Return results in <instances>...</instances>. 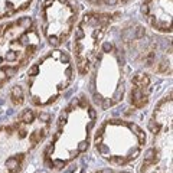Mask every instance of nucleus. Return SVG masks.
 Returning a JSON list of instances; mask_svg holds the SVG:
<instances>
[{
	"label": "nucleus",
	"mask_w": 173,
	"mask_h": 173,
	"mask_svg": "<svg viewBox=\"0 0 173 173\" xmlns=\"http://www.w3.org/2000/svg\"><path fill=\"white\" fill-rule=\"evenodd\" d=\"M129 127H130V130H131V131H134V134L138 137V141H140V144H143V143L146 141V136H144V133L138 129V127H137L134 123H130Z\"/></svg>",
	"instance_id": "obj_1"
},
{
	"label": "nucleus",
	"mask_w": 173,
	"mask_h": 173,
	"mask_svg": "<svg viewBox=\"0 0 173 173\" xmlns=\"http://www.w3.org/2000/svg\"><path fill=\"white\" fill-rule=\"evenodd\" d=\"M33 118H35V114H33V111H32V110H26V111L22 114V121H23V123H26V124L33 123Z\"/></svg>",
	"instance_id": "obj_2"
},
{
	"label": "nucleus",
	"mask_w": 173,
	"mask_h": 173,
	"mask_svg": "<svg viewBox=\"0 0 173 173\" xmlns=\"http://www.w3.org/2000/svg\"><path fill=\"white\" fill-rule=\"evenodd\" d=\"M6 166H7L10 170H15V169H17V167H19V162H17V159H16V157H10V159H7V160H6Z\"/></svg>",
	"instance_id": "obj_3"
},
{
	"label": "nucleus",
	"mask_w": 173,
	"mask_h": 173,
	"mask_svg": "<svg viewBox=\"0 0 173 173\" xmlns=\"http://www.w3.org/2000/svg\"><path fill=\"white\" fill-rule=\"evenodd\" d=\"M123 94H124V86L120 85V86H118V89L116 91V94H114V98H113V101H111V102H118V101L123 98Z\"/></svg>",
	"instance_id": "obj_4"
},
{
	"label": "nucleus",
	"mask_w": 173,
	"mask_h": 173,
	"mask_svg": "<svg viewBox=\"0 0 173 173\" xmlns=\"http://www.w3.org/2000/svg\"><path fill=\"white\" fill-rule=\"evenodd\" d=\"M1 69H3V72H4L7 77H13V75L17 74V68H16V66H3Z\"/></svg>",
	"instance_id": "obj_5"
},
{
	"label": "nucleus",
	"mask_w": 173,
	"mask_h": 173,
	"mask_svg": "<svg viewBox=\"0 0 173 173\" xmlns=\"http://www.w3.org/2000/svg\"><path fill=\"white\" fill-rule=\"evenodd\" d=\"M41 137H42V136H41V131H33V133L30 134V137H29V138H30V143H32V146L38 144V141L41 140Z\"/></svg>",
	"instance_id": "obj_6"
},
{
	"label": "nucleus",
	"mask_w": 173,
	"mask_h": 173,
	"mask_svg": "<svg viewBox=\"0 0 173 173\" xmlns=\"http://www.w3.org/2000/svg\"><path fill=\"white\" fill-rule=\"evenodd\" d=\"M78 61H80V64H78V68H80V74H81V75H84L86 71H88V65H86L88 62H86V61H81L80 58H78Z\"/></svg>",
	"instance_id": "obj_7"
},
{
	"label": "nucleus",
	"mask_w": 173,
	"mask_h": 173,
	"mask_svg": "<svg viewBox=\"0 0 173 173\" xmlns=\"http://www.w3.org/2000/svg\"><path fill=\"white\" fill-rule=\"evenodd\" d=\"M22 95H23L22 88L20 86H15L13 91H12V98H22Z\"/></svg>",
	"instance_id": "obj_8"
},
{
	"label": "nucleus",
	"mask_w": 173,
	"mask_h": 173,
	"mask_svg": "<svg viewBox=\"0 0 173 173\" xmlns=\"http://www.w3.org/2000/svg\"><path fill=\"white\" fill-rule=\"evenodd\" d=\"M19 25H22L23 28H29L32 25V20H30V17H23L19 20Z\"/></svg>",
	"instance_id": "obj_9"
},
{
	"label": "nucleus",
	"mask_w": 173,
	"mask_h": 173,
	"mask_svg": "<svg viewBox=\"0 0 173 173\" xmlns=\"http://www.w3.org/2000/svg\"><path fill=\"white\" fill-rule=\"evenodd\" d=\"M16 58H17V53H16V52H13V51H9V52L6 53V61H9V62L15 61Z\"/></svg>",
	"instance_id": "obj_10"
},
{
	"label": "nucleus",
	"mask_w": 173,
	"mask_h": 173,
	"mask_svg": "<svg viewBox=\"0 0 173 173\" xmlns=\"http://www.w3.org/2000/svg\"><path fill=\"white\" fill-rule=\"evenodd\" d=\"M110 163H113V165H123V163H126V159H123V157H111Z\"/></svg>",
	"instance_id": "obj_11"
},
{
	"label": "nucleus",
	"mask_w": 173,
	"mask_h": 173,
	"mask_svg": "<svg viewBox=\"0 0 173 173\" xmlns=\"http://www.w3.org/2000/svg\"><path fill=\"white\" fill-rule=\"evenodd\" d=\"M149 127H150V130H152V131H153L154 134H157V133H159V130H160V126H159L157 123L154 124V121H153V120H152V121L149 123Z\"/></svg>",
	"instance_id": "obj_12"
},
{
	"label": "nucleus",
	"mask_w": 173,
	"mask_h": 173,
	"mask_svg": "<svg viewBox=\"0 0 173 173\" xmlns=\"http://www.w3.org/2000/svg\"><path fill=\"white\" fill-rule=\"evenodd\" d=\"M143 36H144V29H143L141 26H138V28H137V30H136L134 38H136V39H141Z\"/></svg>",
	"instance_id": "obj_13"
},
{
	"label": "nucleus",
	"mask_w": 173,
	"mask_h": 173,
	"mask_svg": "<svg viewBox=\"0 0 173 173\" xmlns=\"http://www.w3.org/2000/svg\"><path fill=\"white\" fill-rule=\"evenodd\" d=\"M86 149H88V140H84L78 144V152H85Z\"/></svg>",
	"instance_id": "obj_14"
},
{
	"label": "nucleus",
	"mask_w": 173,
	"mask_h": 173,
	"mask_svg": "<svg viewBox=\"0 0 173 173\" xmlns=\"http://www.w3.org/2000/svg\"><path fill=\"white\" fill-rule=\"evenodd\" d=\"M159 72H166L167 71V64L163 61V62H160V65H159V69H157Z\"/></svg>",
	"instance_id": "obj_15"
},
{
	"label": "nucleus",
	"mask_w": 173,
	"mask_h": 173,
	"mask_svg": "<svg viewBox=\"0 0 173 173\" xmlns=\"http://www.w3.org/2000/svg\"><path fill=\"white\" fill-rule=\"evenodd\" d=\"M38 72H39V66H38V65H33V66L29 69V72H28V74H29V75H36Z\"/></svg>",
	"instance_id": "obj_16"
},
{
	"label": "nucleus",
	"mask_w": 173,
	"mask_h": 173,
	"mask_svg": "<svg viewBox=\"0 0 173 173\" xmlns=\"http://www.w3.org/2000/svg\"><path fill=\"white\" fill-rule=\"evenodd\" d=\"M153 59H154V52H150V55H149V58H147V62H146V65H147V66H152V64H153Z\"/></svg>",
	"instance_id": "obj_17"
},
{
	"label": "nucleus",
	"mask_w": 173,
	"mask_h": 173,
	"mask_svg": "<svg viewBox=\"0 0 173 173\" xmlns=\"http://www.w3.org/2000/svg\"><path fill=\"white\" fill-rule=\"evenodd\" d=\"M49 118H51V117H49L48 113H41V114H39V120H41V121H49Z\"/></svg>",
	"instance_id": "obj_18"
},
{
	"label": "nucleus",
	"mask_w": 173,
	"mask_h": 173,
	"mask_svg": "<svg viewBox=\"0 0 173 173\" xmlns=\"http://www.w3.org/2000/svg\"><path fill=\"white\" fill-rule=\"evenodd\" d=\"M84 36V32H82V29H77V35H75V41H80L81 38Z\"/></svg>",
	"instance_id": "obj_19"
},
{
	"label": "nucleus",
	"mask_w": 173,
	"mask_h": 173,
	"mask_svg": "<svg viewBox=\"0 0 173 173\" xmlns=\"http://www.w3.org/2000/svg\"><path fill=\"white\" fill-rule=\"evenodd\" d=\"M49 42H51V45H53V46H58V45H59L58 38H55V36H51V38H49Z\"/></svg>",
	"instance_id": "obj_20"
},
{
	"label": "nucleus",
	"mask_w": 173,
	"mask_h": 173,
	"mask_svg": "<svg viewBox=\"0 0 173 173\" xmlns=\"http://www.w3.org/2000/svg\"><path fill=\"white\" fill-rule=\"evenodd\" d=\"M74 52H75L77 55L81 52V45H80L78 42H75V45H74Z\"/></svg>",
	"instance_id": "obj_21"
},
{
	"label": "nucleus",
	"mask_w": 173,
	"mask_h": 173,
	"mask_svg": "<svg viewBox=\"0 0 173 173\" xmlns=\"http://www.w3.org/2000/svg\"><path fill=\"white\" fill-rule=\"evenodd\" d=\"M102 49H104L105 52H110V51L113 49V46H111V43H104V45H102Z\"/></svg>",
	"instance_id": "obj_22"
},
{
	"label": "nucleus",
	"mask_w": 173,
	"mask_h": 173,
	"mask_svg": "<svg viewBox=\"0 0 173 173\" xmlns=\"http://www.w3.org/2000/svg\"><path fill=\"white\" fill-rule=\"evenodd\" d=\"M111 104H113V102H111L110 100H105V101L102 102V108H105V110H107L108 107H111Z\"/></svg>",
	"instance_id": "obj_23"
},
{
	"label": "nucleus",
	"mask_w": 173,
	"mask_h": 173,
	"mask_svg": "<svg viewBox=\"0 0 173 173\" xmlns=\"http://www.w3.org/2000/svg\"><path fill=\"white\" fill-rule=\"evenodd\" d=\"M88 114H89V117H91L92 120H94V118H95V116H97V113H95V110H94V108H89V110H88Z\"/></svg>",
	"instance_id": "obj_24"
},
{
	"label": "nucleus",
	"mask_w": 173,
	"mask_h": 173,
	"mask_svg": "<svg viewBox=\"0 0 173 173\" xmlns=\"http://www.w3.org/2000/svg\"><path fill=\"white\" fill-rule=\"evenodd\" d=\"M64 165H65V163H64L62 160H56V162L53 163V166H56L58 169H61V167H64Z\"/></svg>",
	"instance_id": "obj_25"
},
{
	"label": "nucleus",
	"mask_w": 173,
	"mask_h": 173,
	"mask_svg": "<svg viewBox=\"0 0 173 173\" xmlns=\"http://www.w3.org/2000/svg\"><path fill=\"white\" fill-rule=\"evenodd\" d=\"M20 42L23 43V45H28L29 43V41H28V35L25 33V35H22V38H20Z\"/></svg>",
	"instance_id": "obj_26"
},
{
	"label": "nucleus",
	"mask_w": 173,
	"mask_h": 173,
	"mask_svg": "<svg viewBox=\"0 0 173 173\" xmlns=\"http://www.w3.org/2000/svg\"><path fill=\"white\" fill-rule=\"evenodd\" d=\"M141 12H143L144 15H149V6H147V4H143V7H141Z\"/></svg>",
	"instance_id": "obj_27"
},
{
	"label": "nucleus",
	"mask_w": 173,
	"mask_h": 173,
	"mask_svg": "<svg viewBox=\"0 0 173 173\" xmlns=\"http://www.w3.org/2000/svg\"><path fill=\"white\" fill-rule=\"evenodd\" d=\"M71 74H72V68L69 66V68H66V71H65V75H66L68 78H71Z\"/></svg>",
	"instance_id": "obj_28"
},
{
	"label": "nucleus",
	"mask_w": 173,
	"mask_h": 173,
	"mask_svg": "<svg viewBox=\"0 0 173 173\" xmlns=\"http://www.w3.org/2000/svg\"><path fill=\"white\" fill-rule=\"evenodd\" d=\"M12 100H13V102H15V104H19V105L23 102V98H12Z\"/></svg>",
	"instance_id": "obj_29"
},
{
	"label": "nucleus",
	"mask_w": 173,
	"mask_h": 173,
	"mask_svg": "<svg viewBox=\"0 0 173 173\" xmlns=\"http://www.w3.org/2000/svg\"><path fill=\"white\" fill-rule=\"evenodd\" d=\"M52 152H53V146H49V147H48V150H46V153H45V156L48 157V156H49Z\"/></svg>",
	"instance_id": "obj_30"
},
{
	"label": "nucleus",
	"mask_w": 173,
	"mask_h": 173,
	"mask_svg": "<svg viewBox=\"0 0 173 173\" xmlns=\"http://www.w3.org/2000/svg\"><path fill=\"white\" fill-rule=\"evenodd\" d=\"M62 61H64V62H68V61H69V56H68L65 52L62 53Z\"/></svg>",
	"instance_id": "obj_31"
},
{
	"label": "nucleus",
	"mask_w": 173,
	"mask_h": 173,
	"mask_svg": "<svg viewBox=\"0 0 173 173\" xmlns=\"http://www.w3.org/2000/svg\"><path fill=\"white\" fill-rule=\"evenodd\" d=\"M19 136H20V138L26 137V131H25V130H20V134H19Z\"/></svg>",
	"instance_id": "obj_32"
},
{
	"label": "nucleus",
	"mask_w": 173,
	"mask_h": 173,
	"mask_svg": "<svg viewBox=\"0 0 173 173\" xmlns=\"http://www.w3.org/2000/svg\"><path fill=\"white\" fill-rule=\"evenodd\" d=\"M100 173H113V170L111 169H104V170H101Z\"/></svg>",
	"instance_id": "obj_33"
},
{
	"label": "nucleus",
	"mask_w": 173,
	"mask_h": 173,
	"mask_svg": "<svg viewBox=\"0 0 173 173\" xmlns=\"http://www.w3.org/2000/svg\"><path fill=\"white\" fill-rule=\"evenodd\" d=\"M61 1H66V0H61Z\"/></svg>",
	"instance_id": "obj_34"
},
{
	"label": "nucleus",
	"mask_w": 173,
	"mask_h": 173,
	"mask_svg": "<svg viewBox=\"0 0 173 173\" xmlns=\"http://www.w3.org/2000/svg\"><path fill=\"white\" fill-rule=\"evenodd\" d=\"M41 173H46V172H41Z\"/></svg>",
	"instance_id": "obj_35"
}]
</instances>
